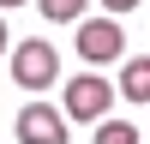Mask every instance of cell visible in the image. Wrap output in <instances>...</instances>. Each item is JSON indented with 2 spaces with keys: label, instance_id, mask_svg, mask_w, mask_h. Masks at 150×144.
<instances>
[{
  "label": "cell",
  "instance_id": "4",
  "mask_svg": "<svg viewBox=\"0 0 150 144\" xmlns=\"http://www.w3.org/2000/svg\"><path fill=\"white\" fill-rule=\"evenodd\" d=\"M18 144H66V114L54 102H24L18 108Z\"/></svg>",
  "mask_w": 150,
  "mask_h": 144
},
{
  "label": "cell",
  "instance_id": "3",
  "mask_svg": "<svg viewBox=\"0 0 150 144\" xmlns=\"http://www.w3.org/2000/svg\"><path fill=\"white\" fill-rule=\"evenodd\" d=\"M78 60H90V66L126 60V30H120V18H78Z\"/></svg>",
  "mask_w": 150,
  "mask_h": 144
},
{
  "label": "cell",
  "instance_id": "10",
  "mask_svg": "<svg viewBox=\"0 0 150 144\" xmlns=\"http://www.w3.org/2000/svg\"><path fill=\"white\" fill-rule=\"evenodd\" d=\"M0 54H6V24H0Z\"/></svg>",
  "mask_w": 150,
  "mask_h": 144
},
{
  "label": "cell",
  "instance_id": "7",
  "mask_svg": "<svg viewBox=\"0 0 150 144\" xmlns=\"http://www.w3.org/2000/svg\"><path fill=\"white\" fill-rule=\"evenodd\" d=\"M96 144H138V126H126V120H96Z\"/></svg>",
  "mask_w": 150,
  "mask_h": 144
},
{
  "label": "cell",
  "instance_id": "1",
  "mask_svg": "<svg viewBox=\"0 0 150 144\" xmlns=\"http://www.w3.org/2000/svg\"><path fill=\"white\" fill-rule=\"evenodd\" d=\"M6 66H12V84L30 90V96H42L48 84H60V54H54V42H42V36H24Z\"/></svg>",
  "mask_w": 150,
  "mask_h": 144
},
{
  "label": "cell",
  "instance_id": "8",
  "mask_svg": "<svg viewBox=\"0 0 150 144\" xmlns=\"http://www.w3.org/2000/svg\"><path fill=\"white\" fill-rule=\"evenodd\" d=\"M102 12H138V0H102Z\"/></svg>",
  "mask_w": 150,
  "mask_h": 144
},
{
  "label": "cell",
  "instance_id": "5",
  "mask_svg": "<svg viewBox=\"0 0 150 144\" xmlns=\"http://www.w3.org/2000/svg\"><path fill=\"white\" fill-rule=\"evenodd\" d=\"M120 96L126 102H150V60H120Z\"/></svg>",
  "mask_w": 150,
  "mask_h": 144
},
{
  "label": "cell",
  "instance_id": "2",
  "mask_svg": "<svg viewBox=\"0 0 150 144\" xmlns=\"http://www.w3.org/2000/svg\"><path fill=\"white\" fill-rule=\"evenodd\" d=\"M108 108H114V84H108L102 72H78V78H66L60 114H72V120H108Z\"/></svg>",
  "mask_w": 150,
  "mask_h": 144
},
{
  "label": "cell",
  "instance_id": "9",
  "mask_svg": "<svg viewBox=\"0 0 150 144\" xmlns=\"http://www.w3.org/2000/svg\"><path fill=\"white\" fill-rule=\"evenodd\" d=\"M12 6H24V0H0V12H12Z\"/></svg>",
  "mask_w": 150,
  "mask_h": 144
},
{
  "label": "cell",
  "instance_id": "6",
  "mask_svg": "<svg viewBox=\"0 0 150 144\" xmlns=\"http://www.w3.org/2000/svg\"><path fill=\"white\" fill-rule=\"evenodd\" d=\"M36 6H42L48 24H72V18H84V6H90V0H36Z\"/></svg>",
  "mask_w": 150,
  "mask_h": 144
}]
</instances>
